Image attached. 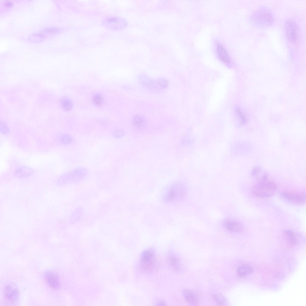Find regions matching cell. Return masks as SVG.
I'll return each instance as SVG.
<instances>
[{"mask_svg":"<svg viewBox=\"0 0 306 306\" xmlns=\"http://www.w3.org/2000/svg\"><path fill=\"white\" fill-rule=\"evenodd\" d=\"M156 84L158 87L161 89H164L167 87L168 85V82L165 79L161 78L158 79Z\"/></svg>","mask_w":306,"mask_h":306,"instance_id":"24","label":"cell"},{"mask_svg":"<svg viewBox=\"0 0 306 306\" xmlns=\"http://www.w3.org/2000/svg\"><path fill=\"white\" fill-rule=\"evenodd\" d=\"M283 234L288 242L292 245H295L298 242L297 235L291 230L286 229L283 231Z\"/></svg>","mask_w":306,"mask_h":306,"instance_id":"15","label":"cell"},{"mask_svg":"<svg viewBox=\"0 0 306 306\" xmlns=\"http://www.w3.org/2000/svg\"><path fill=\"white\" fill-rule=\"evenodd\" d=\"M157 304L158 305H165V303L163 301L160 300L158 301Z\"/></svg>","mask_w":306,"mask_h":306,"instance_id":"29","label":"cell"},{"mask_svg":"<svg viewBox=\"0 0 306 306\" xmlns=\"http://www.w3.org/2000/svg\"><path fill=\"white\" fill-rule=\"evenodd\" d=\"M283 199L296 204H304L306 201L305 192H303L284 191L281 192Z\"/></svg>","mask_w":306,"mask_h":306,"instance_id":"5","label":"cell"},{"mask_svg":"<svg viewBox=\"0 0 306 306\" xmlns=\"http://www.w3.org/2000/svg\"><path fill=\"white\" fill-rule=\"evenodd\" d=\"M253 18L256 23L262 26L270 25L272 24L273 21L272 15L267 10L257 11L253 15Z\"/></svg>","mask_w":306,"mask_h":306,"instance_id":"6","label":"cell"},{"mask_svg":"<svg viewBox=\"0 0 306 306\" xmlns=\"http://www.w3.org/2000/svg\"><path fill=\"white\" fill-rule=\"evenodd\" d=\"M5 5L7 7H10L12 5V3L10 1H7L5 3Z\"/></svg>","mask_w":306,"mask_h":306,"instance_id":"30","label":"cell"},{"mask_svg":"<svg viewBox=\"0 0 306 306\" xmlns=\"http://www.w3.org/2000/svg\"><path fill=\"white\" fill-rule=\"evenodd\" d=\"M236 111L238 115L239 116L242 121L244 123L246 121L245 119L242 112L238 107L236 108Z\"/></svg>","mask_w":306,"mask_h":306,"instance_id":"26","label":"cell"},{"mask_svg":"<svg viewBox=\"0 0 306 306\" xmlns=\"http://www.w3.org/2000/svg\"><path fill=\"white\" fill-rule=\"evenodd\" d=\"M167 261L171 267L176 271H179L180 264L178 258L173 254H170L167 256Z\"/></svg>","mask_w":306,"mask_h":306,"instance_id":"16","label":"cell"},{"mask_svg":"<svg viewBox=\"0 0 306 306\" xmlns=\"http://www.w3.org/2000/svg\"><path fill=\"white\" fill-rule=\"evenodd\" d=\"M133 124L137 127L141 128L145 125L146 120L143 116L136 115L133 117L132 119Z\"/></svg>","mask_w":306,"mask_h":306,"instance_id":"18","label":"cell"},{"mask_svg":"<svg viewBox=\"0 0 306 306\" xmlns=\"http://www.w3.org/2000/svg\"><path fill=\"white\" fill-rule=\"evenodd\" d=\"M140 265L143 270L150 271L155 267L156 259L154 251L152 249H146L141 254Z\"/></svg>","mask_w":306,"mask_h":306,"instance_id":"3","label":"cell"},{"mask_svg":"<svg viewBox=\"0 0 306 306\" xmlns=\"http://www.w3.org/2000/svg\"><path fill=\"white\" fill-rule=\"evenodd\" d=\"M45 38V36L41 33L34 34L29 38L30 41L33 42H40Z\"/></svg>","mask_w":306,"mask_h":306,"instance_id":"23","label":"cell"},{"mask_svg":"<svg viewBox=\"0 0 306 306\" xmlns=\"http://www.w3.org/2000/svg\"><path fill=\"white\" fill-rule=\"evenodd\" d=\"M253 269L250 266L247 264H243L238 268L237 272L241 277H245L251 274L253 272Z\"/></svg>","mask_w":306,"mask_h":306,"instance_id":"17","label":"cell"},{"mask_svg":"<svg viewBox=\"0 0 306 306\" xmlns=\"http://www.w3.org/2000/svg\"><path fill=\"white\" fill-rule=\"evenodd\" d=\"M224 227L228 231L232 233H239L243 230L242 224L238 221L232 218L225 219L223 222Z\"/></svg>","mask_w":306,"mask_h":306,"instance_id":"10","label":"cell"},{"mask_svg":"<svg viewBox=\"0 0 306 306\" xmlns=\"http://www.w3.org/2000/svg\"><path fill=\"white\" fill-rule=\"evenodd\" d=\"M4 294L10 302L12 304L16 302L19 298V292L16 285L12 283L7 285L4 290Z\"/></svg>","mask_w":306,"mask_h":306,"instance_id":"8","label":"cell"},{"mask_svg":"<svg viewBox=\"0 0 306 306\" xmlns=\"http://www.w3.org/2000/svg\"><path fill=\"white\" fill-rule=\"evenodd\" d=\"M33 170L31 168L25 166L17 168L15 172V175L17 177L23 178L29 176L33 174Z\"/></svg>","mask_w":306,"mask_h":306,"instance_id":"14","label":"cell"},{"mask_svg":"<svg viewBox=\"0 0 306 306\" xmlns=\"http://www.w3.org/2000/svg\"><path fill=\"white\" fill-rule=\"evenodd\" d=\"M87 173V170L85 168L78 167L64 174L58 182L64 184L76 182L82 179Z\"/></svg>","mask_w":306,"mask_h":306,"instance_id":"2","label":"cell"},{"mask_svg":"<svg viewBox=\"0 0 306 306\" xmlns=\"http://www.w3.org/2000/svg\"><path fill=\"white\" fill-rule=\"evenodd\" d=\"M0 131L4 134H7L9 132V129L7 126L4 123H1Z\"/></svg>","mask_w":306,"mask_h":306,"instance_id":"25","label":"cell"},{"mask_svg":"<svg viewBox=\"0 0 306 306\" xmlns=\"http://www.w3.org/2000/svg\"><path fill=\"white\" fill-rule=\"evenodd\" d=\"M124 134V132L119 130H117L114 131L113 133L114 135L116 137L119 138L122 137Z\"/></svg>","mask_w":306,"mask_h":306,"instance_id":"27","label":"cell"},{"mask_svg":"<svg viewBox=\"0 0 306 306\" xmlns=\"http://www.w3.org/2000/svg\"><path fill=\"white\" fill-rule=\"evenodd\" d=\"M44 278L47 283L52 288L56 289L59 287V279L54 272L51 270L47 271L45 274Z\"/></svg>","mask_w":306,"mask_h":306,"instance_id":"11","label":"cell"},{"mask_svg":"<svg viewBox=\"0 0 306 306\" xmlns=\"http://www.w3.org/2000/svg\"><path fill=\"white\" fill-rule=\"evenodd\" d=\"M260 169L258 167H256L253 170L252 172V175L255 176L257 175L258 172H260Z\"/></svg>","mask_w":306,"mask_h":306,"instance_id":"28","label":"cell"},{"mask_svg":"<svg viewBox=\"0 0 306 306\" xmlns=\"http://www.w3.org/2000/svg\"><path fill=\"white\" fill-rule=\"evenodd\" d=\"M61 107L65 110L68 111L71 110L73 107V103L71 100L67 97L62 98L60 101Z\"/></svg>","mask_w":306,"mask_h":306,"instance_id":"19","label":"cell"},{"mask_svg":"<svg viewBox=\"0 0 306 306\" xmlns=\"http://www.w3.org/2000/svg\"><path fill=\"white\" fill-rule=\"evenodd\" d=\"M60 141L62 144L67 145L71 143L72 142L73 138L70 135L67 134H64L61 135Z\"/></svg>","mask_w":306,"mask_h":306,"instance_id":"21","label":"cell"},{"mask_svg":"<svg viewBox=\"0 0 306 306\" xmlns=\"http://www.w3.org/2000/svg\"><path fill=\"white\" fill-rule=\"evenodd\" d=\"M217 51L220 59L226 65H230L231 63V59L228 53L224 47L221 45H218Z\"/></svg>","mask_w":306,"mask_h":306,"instance_id":"13","label":"cell"},{"mask_svg":"<svg viewBox=\"0 0 306 306\" xmlns=\"http://www.w3.org/2000/svg\"><path fill=\"white\" fill-rule=\"evenodd\" d=\"M285 28L286 35L288 40L291 42L295 41L298 33L296 23L292 20H287L285 24Z\"/></svg>","mask_w":306,"mask_h":306,"instance_id":"9","label":"cell"},{"mask_svg":"<svg viewBox=\"0 0 306 306\" xmlns=\"http://www.w3.org/2000/svg\"><path fill=\"white\" fill-rule=\"evenodd\" d=\"M92 100L94 104L98 105H101L103 102V97L99 94H95L93 97Z\"/></svg>","mask_w":306,"mask_h":306,"instance_id":"22","label":"cell"},{"mask_svg":"<svg viewBox=\"0 0 306 306\" xmlns=\"http://www.w3.org/2000/svg\"><path fill=\"white\" fill-rule=\"evenodd\" d=\"M103 24L106 27L116 30L123 28L127 24L126 21L123 19L111 17L105 19L103 22Z\"/></svg>","mask_w":306,"mask_h":306,"instance_id":"7","label":"cell"},{"mask_svg":"<svg viewBox=\"0 0 306 306\" xmlns=\"http://www.w3.org/2000/svg\"><path fill=\"white\" fill-rule=\"evenodd\" d=\"M276 186L272 180L267 178L262 179L253 188V194L257 197H267L273 195L275 192Z\"/></svg>","mask_w":306,"mask_h":306,"instance_id":"1","label":"cell"},{"mask_svg":"<svg viewBox=\"0 0 306 306\" xmlns=\"http://www.w3.org/2000/svg\"><path fill=\"white\" fill-rule=\"evenodd\" d=\"M184 193V190L181 186L174 185L168 187L164 192L163 198L166 202H176L183 197Z\"/></svg>","mask_w":306,"mask_h":306,"instance_id":"4","label":"cell"},{"mask_svg":"<svg viewBox=\"0 0 306 306\" xmlns=\"http://www.w3.org/2000/svg\"><path fill=\"white\" fill-rule=\"evenodd\" d=\"M213 299L216 303L221 305H227V301L224 297L221 294L216 293L212 296Z\"/></svg>","mask_w":306,"mask_h":306,"instance_id":"20","label":"cell"},{"mask_svg":"<svg viewBox=\"0 0 306 306\" xmlns=\"http://www.w3.org/2000/svg\"><path fill=\"white\" fill-rule=\"evenodd\" d=\"M183 294L186 301L190 304L197 305L199 302V297L195 291L189 289H186L183 291Z\"/></svg>","mask_w":306,"mask_h":306,"instance_id":"12","label":"cell"}]
</instances>
